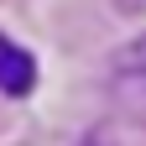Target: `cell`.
I'll return each instance as SVG.
<instances>
[{"label": "cell", "instance_id": "1", "mask_svg": "<svg viewBox=\"0 0 146 146\" xmlns=\"http://www.w3.org/2000/svg\"><path fill=\"white\" fill-rule=\"evenodd\" d=\"M31 89H36V58L0 31V94L5 99H26Z\"/></svg>", "mask_w": 146, "mask_h": 146}, {"label": "cell", "instance_id": "2", "mask_svg": "<svg viewBox=\"0 0 146 146\" xmlns=\"http://www.w3.org/2000/svg\"><path fill=\"white\" fill-rule=\"evenodd\" d=\"M120 104H125V115L146 120V68H141V73H125V78H120Z\"/></svg>", "mask_w": 146, "mask_h": 146}, {"label": "cell", "instance_id": "3", "mask_svg": "<svg viewBox=\"0 0 146 146\" xmlns=\"http://www.w3.org/2000/svg\"><path fill=\"white\" fill-rule=\"evenodd\" d=\"M78 146H120V141H115V131H110V125H94V131L78 136Z\"/></svg>", "mask_w": 146, "mask_h": 146}]
</instances>
